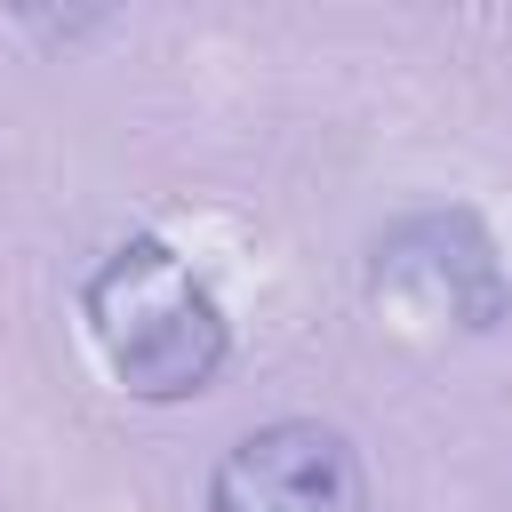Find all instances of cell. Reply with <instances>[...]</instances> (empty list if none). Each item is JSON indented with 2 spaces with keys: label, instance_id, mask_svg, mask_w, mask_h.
I'll return each instance as SVG.
<instances>
[{
  "label": "cell",
  "instance_id": "6da1fadb",
  "mask_svg": "<svg viewBox=\"0 0 512 512\" xmlns=\"http://www.w3.org/2000/svg\"><path fill=\"white\" fill-rule=\"evenodd\" d=\"M80 312H88V336H96L104 368L120 376V392L152 400V408L208 392L224 352H232V320H224L216 288L152 232L120 240L88 272Z\"/></svg>",
  "mask_w": 512,
  "mask_h": 512
},
{
  "label": "cell",
  "instance_id": "7a4b0ae2",
  "mask_svg": "<svg viewBox=\"0 0 512 512\" xmlns=\"http://www.w3.org/2000/svg\"><path fill=\"white\" fill-rule=\"evenodd\" d=\"M368 288L416 320L472 328V336L512 320V272L472 208H416L384 224L368 248Z\"/></svg>",
  "mask_w": 512,
  "mask_h": 512
},
{
  "label": "cell",
  "instance_id": "3957f363",
  "mask_svg": "<svg viewBox=\"0 0 512 512\" xmlns=\"http://www.w3.org/2000/svg\"><path fill=\"white\" fill-rule=\"evenodd\" d=\"M208 512H368V480L336 424L280 416L224 448Z\"/></svg>",
  "mask_w": 512,
  "mask_h": 512
},
{
  "label": "cell",
  "instance_id": "277c9868",
  "mask_svg": "<svg viewBox=\"0 0 512 512\" xmlns=\"http://www.w3.org/2000/svg\"><path fill=\"white\" fill-rule=\"evenodd\" d=\"M120 0H8V16L24 24V32H40L48 48H64V40H88L104 16H112Z\"/></svg>",
  "mask_w": 512,
  "mask_h": 512
}]
</instances>
